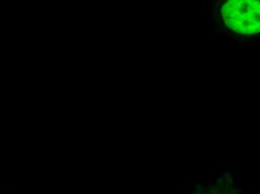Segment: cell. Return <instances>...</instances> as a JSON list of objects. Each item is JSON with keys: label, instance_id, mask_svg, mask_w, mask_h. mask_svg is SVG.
Segmentation results:
<instances>
[{"label": "cell", "instance_id": "cell-2", "mask_svg": "<svg viewBox=\"0 0 260 194\" xmlns=\"http://www.w3.org/2000/svg\"><path fill=\"white\" fill-rule=\"evenodd\" d=\"M211 3H212V1L211 0H207V12H209L211 10V6H212V5H211Z\"/></svg>", "mask_w": 260, "mask_h": 194}, {"label": "cell", "instance_id": "cell-3", "mask_svg": "<svg viewBox=\"0 0 260 194\" xmlns=\"http://www.w3.org/2000/svg\"><path fill=\"white\" fill-rule=\"evenodd\" d=\"M219 31H220V32L221 33V34H223V35H226V34H228V33H229V31H226V30H223V29L220 30Z\"/></svg>", "mask_w": 260, "mask_h": 194}, {"label": "cell", "instance_id": "cell-1", "mask_svg": "<svg viewBox=\"0 0 260 194\" xmlns=\"http://www.w3.org/2000/svg\"><path fill=\"white\" fill-rule=\"evenodd\" d=\"M224 10L229 28L239 34L260 32V2L230 1Z\"/></svg>", "mask_w": 260, "mask_h": 194}, {"label": "cell", "instance_id": "cell-5", "mask_svg": "<svg viewBox=\"0 0 260 194\" xmlns=\"http://www.w3.org/2000/svg\"><path fill=\"white\" fill-rule=\"evenodd\" d=\"M220 3H224V0H221V1H220Z\"/></svg>", "mask_w": 260, "mask_h": 194}, {"label": "cell", "instance_id": "cell-4", "mask_svg": "<svg viewBox=\"0 0 260 194\" xmlns=\"http://www.w3.org/2000/svg\"><path fill=\"white\" fill-rule=\"evenodd\" d=\"M215 12H212V18H215Z\"/></svg>", "mask_w": 260, "mask_h": 194}]
</instances>
